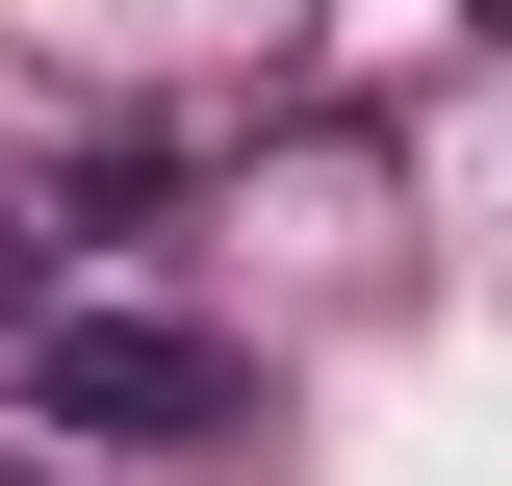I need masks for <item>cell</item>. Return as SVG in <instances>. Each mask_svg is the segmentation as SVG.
I'll return each instance as SVG.
<instances>
[{
  "label": "cell",
  "instance_id": "obj_1",
  "mask_svg": "<svg viewBox=\"0 0 512 486\" xmlns=\"http://www.w3.org/2000/svg\"><path fill=\"white\" fill-rule=\"evenodd\" d=\"M26 435H128V461H205L256 435V359L180 307H26Z\"/></svg>",
  "mask_w": 512,
  "mask_h": 486
},
{
  "label": "cell",
  "instance_id": "obj_2",
  "mask_svg": "<svg viewBox=\"0 0 512 486\" xmlns=\"http://www.w3.org/2000/svg\"><path fill=\"white\" fill-rule=\"evenodd\" d=\"M26 307H52V256H26V205H0V359H26Z\"/></svg>",
  "mask_w": 512,
  "mask_h": 486
},
{
  "label": "cell",
  "instance_id": "obj_3",
  "mask_svg": "<svg viewBox=\"0 0 512 486\" xmlns=\"http://www.w3.org/2000/svg\"><path fill=\"white\" fill-rule=\"evenodd\" d=\"M0 486H26V461H0Z\"/></svg>",
  "mask_w": 512,
  "mask_h": 486
}]
</instances>
